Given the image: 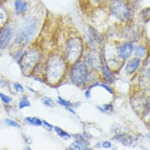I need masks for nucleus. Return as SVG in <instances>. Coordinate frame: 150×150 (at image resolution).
<instances>
[{
	"label": "nucleus",
	"instance_id": "obj_26",
	"mask_svg": "<svg viewBox=\"0 0 150 150\" xmlns=\"http://www.w3.org/2000/svg\"><path fill=\"white\" fill-rule=\"evenodd\" d=\"M101 85L102 87H103V88H104V89H105L106 90H107V91H108V92H109L110 93H113V91H112V89H110V87H108V85H103H103Z\"/></svg>",
	"mask_w": 150,
	"mask_h": 150
},
{
	"label": "nucleus",
	"instance_id": "obj_25",
	"mask_svg": "<svg viewBox=\"0 0 150 150\" xmlns=\"http://www.w3.org/2000/svg\"><path fill=\"white\" fill-rule=\"evenodd\" d=\"M102 145H103V147L104 149H110L111 146H112V144H111L110 141H103V144H102Z\"/></svg>",
	"mask_w": 150,
	"mask_h": 150
},
{
	"label": "nucleus",
	"instance_id": "obj_11",
	"mask_svg": "<svg viewBox=\"0 0 150 150\" xmlns=\"http://www.w3.org/2000/svg\"><path fill=\"white\" fill-rule=\"evenodd\" d=\"M86 60L88 62V64L90 67H93V68H94V67H97V66L100 64V62L98 61V57L97 55L94 53H88L87 57H86Z\"/></svg>",
	"mask_w": 150,
	"mask_h": 150
},
{
	"label": "nucleus",
	"instance_id": "obj_2",
	"mask_svg": "<svg viewBox=\"0 0 150 150\" xmlns=\"http://www.w3.org/2000/svg\"><path fill=\"white\" fill-rule=\"evenodd\" d=\"M65 63L63 59L58 55L50 57L47 67V76L51 83H57L63 75Z\"/></svg>",
	"mask_w": 150,
	"mask_h": 150
},
{
	"label": "nucleus",
	"instance_id": "obj_14",
	"mask_svg": "<svg viewBox=\"0 0 150 150\" xmlns=\"http://www.w3.org/2000/svg\"><path fill=\"white\" fill-rule=\"evenodd\" d=\"M116 139H119V140L126 146H130L133 143V139L127 134H119L117 137H116Z\"/></svg>",
	"mask_w": 150,
	"mask_h": 150
},
{
	"label": "nucleus",
	"instance_id": "obj_16",
	"mask_svg": "<svg viewBox=\"0 0 150 150\" xmlns=\"http://www.w3.org/2000/svg\"><path fill=\"white\" fill-rule=\"evenodd\" d=\"M134 53L139 57H144L146 53V49L143 45H138L134 48Z\"/></svg>",
	"mask_w": 150,
	"mask_h": 150
},
{
	"label": "nucleus",
	"instance_id": "obj_27",
	"mask_svg": "<svg viewBox=\"0 0 150 150\" xmlns=\"http://www.w3.org/2000/svg\"><path fill=\"white\" fill-rule=\"evenodd\" d=\"M43 123H45V125L48 126L49 129H52V128H53V126H52L51 124H49V123H48V122H46V121H43Z\"/></svg>",
	"mask_w": 150,
	"mask_h": 150
},
{
	"label": "nucleus",
	"instance_id": "obj_29",
	"mask_svg": "<svg viewBox=\"0 0 150 150\" xmlns=\"http://www.w3.org/2000/svg\"><path fill=\"white\" fill-rule=\"evenodd\" d=\"M94 2H98V1H100V0H93Z\"/></svg>",
	"mask_w": 150,
	"mask_h": 150
},
{
	"label": "nucleus",
	"instance_id": "obj_28",
	"mask_svg": "<svg viewBox=\"0 0 150 150\" xmlns=\"http://www.w3.org/2000/svg\"><path fill=\"white\" fill-rule=\"evenodd\" d=\"M85 97L87 98H90V89H89L86 91V93H85Z\"/></svg>",
	"mask_w": 150,
	"mask_h": 150
},
{
	"label": "nucleus",
	"instance_id": "obj_12",
	"mask_svg": "<svg viewBox=\"0 0 150 150\" xmlns=\"http://www.w3.org/2000/svg\"><path fill=\"white\" fill-rule=\"evenodd\" d=\"M88 142H85V140H76L71 144L70 147L71 149H89L87 148Z\"/></svg>",
	"mask_w": 150,
	"mask_h": 150
},
{
	"label": "nucleus",
	"instance_id": "obj_23",
	"mask_svg": "<svg viewBox=\"0 0 150 150\" xmlns=\"http://www.w3.org/2000/svg\"><path fill=\"white\" fill-rule=\"evenodd\" d=\"M13 86H14V88H15V89H16V92L23 93V92L25 91V89H24V88H23V86L21 85V84H19V83H17V82L14 83V84H13Z\"/></svg>",
	"mask_w": 150,
	"mask_h": 150
},
{
	"label": "nucleus",
	"instance_id": "obj_15",
	"mask_svg": "<svg viewBox=\"0 0 150 150\" xmlns=\"http://www.w3.org/2000/svg\"><path fill=\"white\" fill-rule=\"evenodd\" d=\"M8 12H7V11L3 7L0 6V27L3 26L6 23V21H8Z\"/></svg>",
	"mask_w": 150,
	"mask_h": 150
},
{
	"label": "nucleus",
	"instance_id": "obj_9",
	"mask_svg": "<svg viewBox=\"0 0 150 150\" xmlns=\"http://www.w3.org/2000/svg\"><path fill=\"white\" fill-rule=\"evenodd\" d=\"M140 65V59L139 58H134L130 61L126 65V71L128 73H134Z\"/></svg>",
	"mask_w": 150,
	"mask_h": 150
},
{
	"label": "nucleus",
	"instance_id": "obj_17",
	"mask_svg": "<svg viewBox=\"0 0 150 150\" xmlns=\"http://www.w3.org/2000/svg\"><path fill=\"white\" fill-rule=\"evenodd\" d=\"M25 122L27 124H30V125H33V126H41L42 124V121H40L38 117H26L25 119Z\"/></svg>",
	"mask_w": 150,
	"mask_h": 150
},
{
	"label": "nucleus",
	"instance_id": "obj_1",
	"mask_svg": "<svg viewBox=\"0 0 150 150\" xmlns=\"http://www.w3.org/2000/svg\"><path fill=\"white\" fill-rule=\"evenodd\" d=\"M37 30V21L33 16H29L21 25L19 32L15 39L16 45H21L25 46L29 43L35 35Z\"/></svg>",
	"mask_w": 150,
	"mask_h": 150
},
{
	"label": "nucleus",
	"instance_id": "obj_10",
	"mask_svg": "<svg viewBox=\"0 0 150 150\" xmlns=\"http://www.w3.org/2000/svg\"><path fill=\"white\" fill-rule=\"evenodd\" d=\"M15 12L16 14H21L23 12H26L27 10V4L25 0H15Z\"/></svg>",
	"mask_w": 150,
	"mask_h": 150
},
{
	"label": "nucleus",
	"instance_id": "obj_18",
	"mask_svg": "<svg viewBox=\"0 0 150 150\" xmlns=\"http://www.w3.org/2000/svg\"><path fill=\"white\" fill-rule=\"evenodd\" d=\"M54 130H55V131L57 132V134H58L60 137H62V139H67L71 138V136H70L69 134H67V132H65L64 130H62V129H61L60 127H57V126H56V127H54Z\"/></svg>",
	"mask_w": 150,
	"mask_h": 150
},
{
	"label": "nucleus",
	"instance_id": "obj_13",
	"mask_svg": "<svg viewBox=\"0 0 150 150\" xmlns=\"http://www.w3.org/2000/svg\"><path fill=\"white\" fill-rule=\"evenodd\" d=\"M102 70H103V76H104L106 81H109V82L112 83L114 81V78H115L113 72L111 71V69L108 66H103L102 67Z\"/></svg>",
	"mask_w": 150,
	"mask_h": 150
},
{
	"label": "nucleus",
	"instance_id": "obj_20",
	"mask_svg": "<svg viewBox=\"0 0 150 150\" xmlns=\"http://www.w3.org/2000/svg\"><path fill=\"white\" fill-rule=\"evenodd\" d=\"M41 101H42V103L45 105L48 106V107H53L54 106V102L53 101V99H51V98H49L48 97H45L44 98H42Z\"/></svg>",
	"mask_w": 150,
	"mask_h": 150
},
{
	"label": "nucleus",
	"instance_id": "obj_8",
	"mask_svg": "<svg viewBox=\"0 0 150 150\" xmlns=\"http://www.w3.org/2000/svg\"><path fill=\"white\" fill-rule=\"evenodd\" d=\"M133 50H134L133 44L130 42H126V43H124L123 45L120 46V48L118 49V52H119V54H120L122 58L126 59V58L130 57Z\"/></svg>",
	"mask_w": 150,
	"mask_h": 150
},
{
	"label": "nucleus",
	"instance_id": "obj_4",
	"mask_svg": "<svg viewBox=\"0 0 150 150\" xmlns=\"http://www.w3.org/2000/svg\"><path fill=\"white\" fill-rule=\"evenodd\" d=\"M89 76L88 67L83 62H76L71 71V78L76 85H81L85 84Z\"/></svg>",
	"mask_w": 150,
	"mask_h": 150
},
{
	"label": "nucleus",
	"instance_id": "obj_6",
	"mask_svg": "<svg viewBox=\"0 0 150 150\" xmlns=\"http://www.w3.org/2000/svg\"><path fill=\"white\" fill-rule=\"evenodd\" d=\"M110 11L117 19L126 21L131 16V12L122 0H112L110 3Z\"/></svg>",
	"mask_w": 150,
	"mask_h": 150
},
{
	"label": "nucleus",
	"instance_id": "obj_22",
	"mask_svg": "<svg viewBox=\"0 0 150 150\" xmlns=\"http://www.w3.org/2000/svg\"><path fill=\"white\" fill-rule=\"evenodd\" d=\"M4 122H5L7 125H8V126H10L17 127V128H20L21 127L20 124H19L18 122H15V121H13V120H12V119H6V120L4 121Z\"/></svg>",
	"mask_w": 150,
	"mask_h": 150
},
{
	"label": "nucleus",
	"instance_id": "obj_5",
	"mask_svg": "<svg viewBox=\"0 0 150 150\" xmlns=\"http://www.w3.org/2000/svg\"><path fill=\"white\" fill-rule=\"evenodd\" d=\"M20 64L25 74L30 72L40 59V54L35 50H30L21 56Z\"/></svg>",
	"mask_w": 150,
	"mask_h": 150
},
{
	"label": "nucleus",
	"instance_id": "obj_21",
	"mask_svg": "<svg viewBox=\"0 0 150 150\" xmlns=\"http://www.w3.org/2000/svg\"><path fill=\"white\" fill-rule=\"evenodd\" d=\"M0 98H1V100L3 103H6V104H8V103H10L11 101H12V98L8 96L7 94H5V93H0Z\"/></svg>",
	"mask_w": 150,
	"mask_h": 150
},
{
	"label": "nucleus",
	"instance_id": "obj_19",
	"mask_svg": "<svg viewBox=\"0 0 150 150\" xmlns=\"http://www.w3.org/2000/svg\"><path fill=\"white\" fill-rule=\"evenodd\" d=\"M26 107H30V103L28 100V98L27 96H24L21 99L20 103H19V108L21 109H23Z\"/></svg>",
	"mask_w": 150,
	"mask_h": 150
},
{
	"label": "nucleus",
	"instance_id": "obj_3",
	"mask_svg": "<svg viewBox=\"0 0 150 150\" xmlns=\"http://www.w3.org/2000/svg\"><path fill=\"white\" fill-rule=\"evenodd\" d=\"M83 53V41L79 37L70 39L67 43L65 56L69 62H76Z\"/></svg>",
	"mask_w": 150,
	"mask_h": 150
},
{
	"label": "nucleus",
	"instance_id": "obj_24",
	"mask_svg": "<svg viewBox=\"0 0 150 150\" xmlns=\"http://www.w3.org/2000/svg\"><path fill=\"white\" fill-rule=\"evenodd\" d=\"M58 103H59L60 104H62V105L65 106V107H70V106L71 105V102L67 101V100H65V99L62 98L61 97H58Z\"/></svg>",
	"mask_w": 150,
	"mask_h": 150
},
{
	"label": "nucleus",
	"instance_id": "obj_7",
	"mask_svg": "<svg viewBox=\"0 0 150 150\" xmlns=\"http://www.w3.org/2000/svg\"><path fill=\"white\" fill-rule=\"evenodd\" d=\"M12 38V30L10 26H3L0 30V49H6Z\"/></svg>",
	"mask_w": 150,
	"mask_h": 150
}]
</instances>
